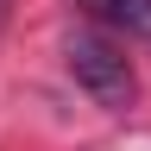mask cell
<instances>
[{"label": "cell", "mask_w": 151, "mask_h": 151, "mask_svg": "<svg viewBox=\"0 0 151 151\" xmlns=\"http://www.w3.org/2000/svg\"><path fill=\"white\" fill-rule=\"evenodd\" d=\"M63 57H69V76H76V88H82L94 107H107V113H126L132 101H139V76H132L126 50L113 44V38H101V32H69Z\"/></svg>", "instance_id": "cell-1"}, {"label": "cell", "mask_w": 151, "mask_h": 151, "mask_svg": "<svg viewBox=\"0 0 151 151\" xmlns=\"http://www.w3.org/2000/svg\"><path fill=\"white\" fill-rule=\"evenodd\" d=\"M6 6H13V0H0V25H6Z\"/></svg>", "instance_id": "cell-3"}, {"label": "cell", "mask_w": 151, "mask_h": 151, "mask_svg": "<svg viewBox=\"0 0 151 151\" xmlns=\"http://www.w3.org/2000/svg\"><path fill=\"white\" fill-rule=\"evenodd\" d=\"M107 19H120L126 32L151 38V0H107Z\"/></svg>", "instance_id": "cell-2"}]
</instances>
